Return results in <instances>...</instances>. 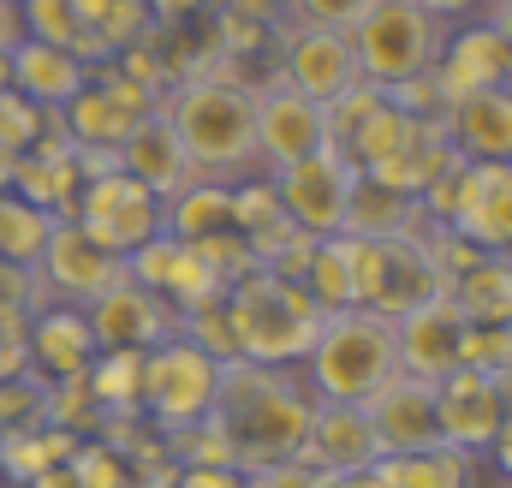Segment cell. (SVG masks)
Instances as JSON below:
<instances>
[{"label":"cell","instance_id":"cell-1","mask_svg":"<svg viewBox=\"0 0 512 488\" xmlns=\"http://www.w3.org/2000/svg\"><path fill=\"white\" fill-rule=\"evenodd\" d=\"M310 417H316V399H310L298 369H268V364H251V358L221 364L209 423L221 429L239 471L298 459L304 435H310Z\"/></svg>","mask_w":512,"mask_h":488},{"label":"cell","instance_id":"cell-2","mask_svg":"<svg viewBox=\"0 0 512 488\" xmlns=\"http://www.w3.org/2000/svg\"><path fill=\"white\" fill-rule=\"evenodd\" d=\"M161 114L173 120L197 179L233 185L239 173L256 167V84L227 78V72H197L167 96Z\"/></svg>","mask_w":512,"mask_h":488},{"label":"cell","instance_id":"cell-3","mask_svg":"<svg viewBox=\"0 0 512 488\" xmlns=\"http://www.w3.org/2000/svg\"><path fill=\"white\" fill-rule=\"evenodd\" d=\"M298 375H304L316 405H364L382 381L399 375L393 322L376 316V310H364V304L322 316V328H316Z\"/></svg>","mask_w":512,"mask_h":488},{"label":"cell","instance_id":"cell-4","mask_svg":"<svg viewBox=\"0 0 512 488\" xmlns=\"http://www.w3.org/2000/svg\"><path fill=\"white\" fill-rule=\"evenodd\" d=\"M227 328H233L239 358L268 369H298L322 328V310L298 280L274 268H251L245 280L227 286Z\"/></svg>","mask_w":512,"mask_h":488},{"label":"cell","instance_id":"cell-5","mask_svg":"<svg viewBox=\"0 0 512 488\" xmlns=\"http://www.w3.org/2000/svg\"><path fill=\"white\" fill-rule=\"evenodd\" d=\"M346 42H352V60H358V78L364 84L399 90V84L435 72V54L447 42V24L429 18L417 0H370L364 18L346 30Z\"/></svg>","mask_w":512,"mask_h":488},{"label":"cell","instance_id":"cell-6","mask_svg":"<svg viewBox=\"0 0 512 488\" xmlns=\"http://www.w3.org/2000/svg\"><path fill=\"white\" fill-rule=\"evenodd\" d=\"M215 381H221V364L191 346L185 334H167L161 346L143 352V381H137V411L173 435V429H191L215 411Z\"/></svg>","mask_w":512,"mask_h":488},{"label":"cell","instance_id":"cell-7","mask_svg":"<svg viewBox=\"0 0 512 488\" xmlns=\"http://www.w3.org/2000/svg\"><path fill=\"white\" fill-rule=\"evenodd\" d=\"M72 221L96 244H108L114 256H131V250H143L149 239L167 233V203L143 179H131L126 167L102 161V167H90V179L72 203Z\"/></svg>","mask_w":512,"mask_h":488},{"label":"cell","instance_id":"cell-8","mask_svg":"<svg viewBox=\"0 0 512 488\" xmlns=\"http://www.w3.org/2000/svg\"><path fill=\"white\" fill-rule=\"evenodd\" d=\"M352 268H358V304L387 316V322H399L405 310H417L435 292H447L441 274H435V262H429L423 227L399 233V239H352Z\"/></svg>","mask_w":512,"mask_h":488},{"label":"cell","instance_id":"cell-9","mask_svg":"<svg viewBox=\"0 0 512 488\" xmlns=\"http://www.w3.org/2000/svg\"><path fill=\"white\" fill-rule=\"evenodd\" d=\"M268 185H274V197H280V215H286L298 233L334 239V233H346V203H352L358 167L328 143V149H316V155H304V161L268 173Z\"/></svg>","mask_w":512,"mask_h":488},{"label":"cell","instance_id":"cell-10","mask_svg":"<svg viewBox=\"0 0 512 488\" xmlns=\"http://www.w3.org/2000/svg\"><path fill=\"white\" fill-rule=\"evenodd\" d=\"M149 108H161V90L137 84L126 72H114V78H96V72H90V84L60 108V120H66V137H72L78 155L114 161V149L126 143V131L143 120Z\"/></svg>","mask_w":512,"mask_h":488},{"label":"cell","instance_id":"cell-11","mask_svg":"<svg viewBox=\"0 0 512 488\" xmlns=\"http://www.w3.org/2000/svg\"><path fill=\"white\" fill-rule=\"evenodd\" d=\"M120 274H126V256H114L108 244H96L72 215L54 221V233L42 244V256H36V286H42L48 304H78V310H84V304L102 298Z\"/></svg>","mask_w":512,"mask_h":488},{"label":"cell","instance_id":"cell-12","mask_svg":"<svg viewBox=\"0 0 512 488\" xmlns=\"http://www.w3.org/2000/svg\"><path fill=\"white\" fill-rule=\"evenodd\" d=\"M507 411H512L507 387H501V375H489V369L459 364L435 381V423H441V441L459 447V453H471V459L489 453V441H495V429H501Z\"/></svg>","mask_w":512,"mask_h":488},{"label":"cell","instance_id":"cell-13","mask_svg":"<svg viewBox=\"0 0 512 488\" xmlns=\"http://www.w3.org/2000/svg\"><path fill=\"white\" fill-rule=\"evenodd\" d=\"M126 274L137 280V286H149L173 316H185V310H203V304L227 298V286H221V274L203 262V250H197V244H185V239H173V233H161V239H149L143 250H131Z\"/></svg>","mask_w":512,"mask_h":488},{"label":"cell","instance_id":"cell-14","mask_svg":"<svg viewBox=\"0 0 512 488\" xmlns=\"http://www.w3.org/2000/svg\"><path fill=\"white\" fill-rule=\"evenodd\" d=\"M316 149H328V114H322V102L298 96L280 78L268 90H256V167L262 173H280V167H292V161H304Z\"/></svg>","mask_w":512,"mask_h":488},{"label":"cell","instance_id":"cell-15","mask_svg":"<svg viewBox=\"0 0 512 488\" xmlns=\"http://www.w3.org/2000/svg\"><path fill=\"white\" fill-rule=\"evenodd\" d=\"M84 322L96 334V352H149L167 334H179V316L149 286H137L131 274H120L102 298L84 304Z\"/></svg>","mask_w":512,"mask_h":488},{"label":"cell","instance_id":"cell-16","mask_svg":"<svg viewBox=\"0 0 512 488\" xmlns=\"http://www.w3.org/2000/svg\"><path fill=\"white\" fill-rule=\"evenodd\" d=\"M280 30V84H292L310 102H334L346 84H358V60L346 30H316V24H274Z\"/></svg>","mask_w":512,"mask_h":488},{"label":"cell","instance_id":"cell-17","mask_svg":"<svg viewBox=\"0 0 512 488\" xmlns=\"http://www.w3.org/2000/svg\"><path fill=\"white\" fill-rule=\"evenodd\" d=\"M465 316L447 292H435L429 304L405 310L393 322V346H399V375H417V381H441L447 369L465 364Z\"/></svg>","mask_w":512,"mask_h":488},{"label":"cell","instance_id":"cell-18","mask_svg":"<svg viewBox=\"0 0 512 488\" xmlns=\"http://www.w3.org/2000/svg\"><path fill=\"white\" fill-rule=\"evenodd\" d=\"M364 417L376 429L382 453H423V447H447L441 423H435V381L417 375H393L364 399Z\"/></svg>","mask_w":512,"mask_h":488},{"label":"cell","instance_id":"cell-19","mask_svg":"<svg viewBox=\"0 0 512 488\" xmlns=\"http://www.w3.org/2000/svg\"><path fill=\"white\" fill-rule=\"evenodd\" d=\"M429 78L441 84L447 102H459V96H471V90H495V84H507V48H501L495 24H489V18L447 24V42H441Z\"/></svg>","mask_w":512,"mask_h":488},{"label":"cell","instance_id":"cell-20","mask_svg":"<svg viewBox=\"0 0 512 488\" xmlns=\"http://www.w3.org/2000/svg\"><path fill=\"white\" fill-rule=\"evenodd\" d=\"M447 149L465 155L471 167H489V161H512V84L495 90H471L459 102H447Z\"/></svg>","mask_w":512,"mask_h":488},{"label":"cell","instance_id":"cell-21","mask_svg":"<svg viewBox=\"0 0 512 488\" xmlns=\"http://www.w3.org/2000/svg\"><path fill=\"white\" fill-rule=\"evenodd\" d=\"M6 54H12V96H24V102L42 108V114H60V108L90 84V72H96V66H84L72 48L36 42V36H18Z\"/></svg>","mask_w":512,"mask_h":488},{"label":"cell","instance_id":"cell-22","mask_svg":"<svg viewBox=\"0 0 512 488\" xmlns=\"http://www.w3.org/2000/svg\"><path fill=\"white\" fill-rule=\"evenodd\" d=\"M114 167H126L131 179H143L161 203L197 179V167H191V155H185L179 131H173V120H167L161 108H149V114L126 131V143L114 149Z\"/></svg>","mask_w":512,"mask_h":488},{"label":"cell","instance_id":"cell-23","mask_svg":"<svg viewBox=\"0 0 512 488\" xmlns=\"http://www.w3.org/2000/svg\"><path fill=\"white\" fill-rule=\"evenodd\" d=\"M376 459H382V447H376V429H370L364 405H316L298 465H310V471H346V477H364Z\"/></svg>","mask_w":512,"mask_h":488},{"label":"cell","instance_id":"cell-24","mask_svg":"<svg viewBox=\"0 0 512 488\" xmlns=\"http://www.w3.org/2000/svg\"><path fill=\"white\" fill-rule=\"evenodd\" d=\"M24 340H30V369L42 381H78L96 358V334L78 304H42L24 328Z\"/></svg>","mask_w":512,"mask_h":488},{"label":"cell","instance_id":"cell-25","mask_svg":"<svg viewBox=\"0 0 512 488\" xmlns=\"http://www.w3.org/2000/svg\"><path fill=\"white\" fill-rule=\"evenodd\" d=\"M453 233L489 250V256H512V161H489L471 167L465 179V203L453 215Z\"/></svg>","mask_w":512,"mask_h":488},{"label":"cell","instance_id":"cell-26","mask_svg":"<svg viewBox=\"0 0 512 488\" xmlns=\"http://www.w3.org/2000/svg\"><path fill=\"white\" fill-rule=\"evenodd\" d=\"M352 488H483V459H471L459 447L382 453Z\"/></svg>","mask_w":512,"mask_h":488},{"label":"cell","instance_id":"cell-27","mask_svg":"<svg viewBox=\"0 0 512 488\" xmlns=\"http://www.w3.org/2000/svg\"><path fill=\"white\" fill-rule=\"evenodd\" d=\"M417 227H429V221L417 215L411 191H393L376 173H358L352 203H346V233L352 239H399V233H417Z\"/></svg>","mask_w":512,"mask_h":488},{"label":"cell","instance_id":"cell-28","mask_svg":"<svg viewBox=\"0 0 512 488\" xmlns=\"http://www.w3.org/2000/svg\"><path fill=\"white\" fill-rule=\"evenodd\" d=\"M447 298L471 328H512V256H477L447 286Z\"/></svg>","mask_w":512,"mask_h":488},{"label":"cell","instance_id":"cell-29","mask_svg":"<svg viewBox=\"0 0 512 488\" xmlns=\"http://www.w3.org/2000/svg\"><path fill=\"white\" fill-rule=\"evenodd\" d=\"M167 233L185 244H203L215 233H233V185L227 179H191L167 197Z\"/></svg>","mask_w":512,"mask_h":488},{"label":"cell","instance_id":"cell-30","mask_svg":"<svg viewBox=\"0 0 512 488\" xmlns=\"http://www.w3.org/2000/svg\"><path fill=\"white\" fill-rule=\"evenodd\" d=\"M298 286L316 298V310H322V316H334V310H352V304H358L352 239H346V233H334V239H316V244H310V262H304Z\"/></svg>","mask_w":512,"mask_h":488},{"label":"cell","instance_id":"cell-31","mask_svg":"<svg viewBox=\"0 0 512 488\" xmlns=\"http://www.w3.org/2000/svg\"><path fill=\"white\" fill-rule=\"evenodd\" d=\"M78 429H60V423H42V429H30V435H0V477L12 488L36 483L42 471H54V465H66L72 453H78Z\"/></svg>","mask_w":512,"mask_h":488},{"label":"cell","instance_id":"cell-32","mask_svg":"<svg viewBox=\"0 0 512 488\" xmlns=\"http://www.w3.org/2000/svg\"><path fill=\"white\" fill-rule=\"evenodd\" d=\"M54 221L60 215L36 209L30 197H18L12 185H0V262L6 268H36V256H42L48 233H54Z\"/></svg>","mask_w":512,"mask_h":488},{"label":"cell","instance_id":"cell-33","mask_svg":"<svg viewBox=\"0 0 512 488\" xmlns=\"http://www.w3.org/2000/svg\"><path fill=\"white\" fill-rule=\"evenodd\" d=\"M137 381H143V352H96L90 369H84V387L108 417H137Z\"/></svg>","mask_w":512,"mask_h":488},{"label":"cell","instance_id":"cell-34","mask_svg":"<svg viewBox=\"0 0 512 488\" xmlns=\"http://www.w3.org/2000/svg\"><path fill=\"white\" fill-rule=\"evenodd\" d=\"M66 471H72V488H137L131 459L114 447V441H102V435L78 441V453L66 459Z\"/></svg>","mask_w":512,"mask_h":488},{"label":"cell","instance_id":"cell-35","mask_svg":"<svg viewBox=\"0 0 512 488\" xmlns=\"http://www.w3.org/2000/svg\"><path fill=\"white\" fill-rule=\"evenodd\" d=\"M48 423V381L36 369L0 381V435H30Z\"/></svg>","mask_w":512,"mask_h":488},{"label":"cell","instance_id":"cell-36","mask_svg":"<svg viewBox=\"0 0 512 488\" xmlns=\"http://www.w3.org/2000/svg\"><path fill=\"white\" fill-rule=\"evenodd\" d=\"M18 24H24V36L60 42V48H78V36H84V18L72 0H18Z\"/></svg>","mask_w":512,"mask_h":488},{"label":"cell","instance_id":"cell-37","mask_svg":"<svg viewBox=\"0 0 512 488\" xmlns=\"http://www.w3.org/2000/svg\"><path fill=\"white\" fill-rule=\"evenodd\" d=\"M179 334H185L191 346H203L215 364H233V358H239L233 328H227V298H215V304H203V310H185V316H179Z\"/></svg>","mask_w":512,"mask_h":488},{"label":"cell","instance_id":"cell-38","mask_svg":"<svg viewBox=\"0 0 512 488\" xmlns=\"http://www.w3.org/2000/svg\"><path fill=\"white\" fill-rule=\"evenodd\" d=\"M364 6L370 0H292V24H316V30H352L358 18H364ZM280 18V24H286Z\"/></svg>","mask_w":512,"mask_h":488},{"label":"cell","instance_id":"cell-39","mask_svg":"<svg viewBox=\"0 0 512 488\" xmlns=\"http://www.w3.org/2000/svg\"><path fill=\"white\" fill-rule=\"evenodd\" d=\"M465 364L507 375L512 369V328H465Z\"/></svg>","mask_w":512,"mask_h":488},{"label":"cell","instance_id":"cell-40","mask_svg":"<svg viewBox=\"0 0 512 488\" xmlns=\"http://www.w3.org/2000/svg\"><path fill=\"white\" fill-rule=\"evenodd\" d=\"M24 328H30V316H18V310H0V381L30 369V340H24Z\"/></svg>","mask_w":512,"mask_h":488},{"label":"cell","instance_id":"cell-41","mask_svg":"<svg viewBox=\"0 0 512 488\" xmlns=\"http://www.w3.org/2000/svg\"><path fill=\"white\" fill-rule=\"evenodd\" d=\"M310 483H316V471L298 465V459H280V465H256V471H245V488H310Z\"/></svg>","mask_w":512,"mask_h":488},{"label":"cell","instance_id":"cell-42","mask_svg":"<svg viewBox=\"0 0 512 488\" xmlns=\"http://www.w3.org/2000/svg\"><path fill=\"white\" fill-rule=\"evenodd\" d=\"M173 488H245L239 465H179Z\"/></svg>","mask_w":512,"mask_h":488},{"label":"cell","instance_id":"cell-43","mask_svg":"<svg viewBox=\"0 0 512 488\" xmlns=\"http://www.w3.org/2000/svg\"><path fill=\"white\" fill-rule=\"evenodd\" d=\"M429 18H441V24H465V18H483L489 12V0H417Z\"/></svg>","mask_w":512,"mask_h":488},{"label":"cell","instance_id":"cell-44","mask_svg":"<svg viewBox=\"0 0 512 488\" xmlns=\"http://www.w3.org/2000/svg\"><path fill=\"white\" fill-rule=\"evenodd\" d=\"M483 465H495V477H501V483H512V411L501 417V429H495V441H489Z\"/></svg>","mask_w":512,"mask_h":488},{"label":"cell","instance_id":"cell-45","mask_svg":"<svg viewBox=\"0 0 512 488\" xmlns=\"http://www.w3.org/2000/svg\"><path fill=\"white\" fill-rule=\"evenodd\" d=\"M221 6H227V12H245V18L268 24V30H274L286 12H292V0H221Z\"/></svg>","mask_w":512,"mask_h":488},{"label":"cell","instance_id":"cell-46","mask_svg":"<svg viewBox=\"0 0 512 488\" xmlns=\"http://www.w3.org/2000/svg\"><path fill=\"white\" fill-rule=\"evenodd\" d=\"M483 18L495 24V36H501V48H507V84H512V0H495Z\"/></svg>","mask_w":512,"mask_h":488},{"label":"cell","instance_id":"cell-47","mask_svg":"<svg viewBox=\"0 0 512 488\" xmlns=\"http://www.w3.org/2000/svg\"><path fill=\"white\" fill-rule=\"evenodd\" d=\"M24 36V24H18V6L12 0H0V48H12Z\"/></svg>","mask_w":512,"mask_h":488},{"label":"cell","instance_id":"cell-48","mask_svg":"<svg viewBox=\"0 0 512 488\" xmlns=\"http://www.w3.org/2000/svg\"><path fill=\"white\" fill-rule=\"evenodd\" d=\"M24 488H72V471H66V465H54V471H42L36 483H24Z\"/></svg>","mask_w":512,"mask_h":488},{"label":"cell","instance_id":"cell-49","mask_svg":"<svg viewBox=\"0 0 512 488\" xmlns=\"http://www.w3.org/2000/svg\"><path fill=\"white\" fill-rule=\"evenodd\" d=\"M358 477H346V471H316V483L310 488H352Z\"/></svg>","mask_w":512,"mask_h":488},{"label":"cell","instance_id":"cell-50","mask_svg":"<svg viewBox=\"0 0 512 488\" xmlns=\"http://www.w3.org/2000/svg\"><path fill=\"white\" fill-rule=\"evenodd\" d=\"M6 96H12V54L0 48V102H6Z\"/></svg>","mask_w":512,"mask_h":488},{"label":"cell","instance_id":"cell-51","mask_svg":"<svg viewBox=\"0 0 512 488\" xmlns=\"http://www.w3.org/2000/svg\"><path fill=\"white\" fill-rule=\"evenodd\" d=\"M489 488H512V483H501V477H495V483H489Z\"/></svg>","mask_w":512,"mask_h":488}]
</instances>
